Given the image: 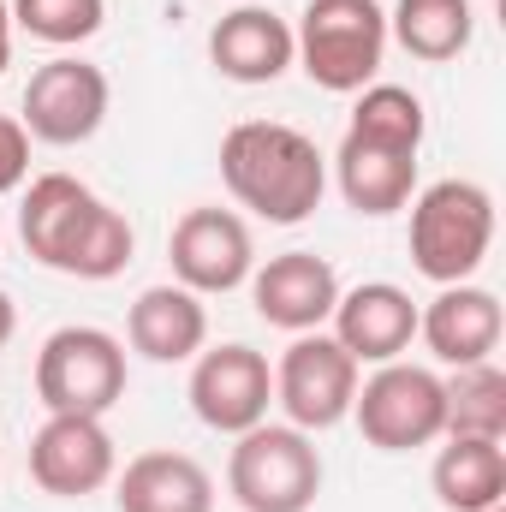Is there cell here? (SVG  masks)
I'll return each mask as SVG.
<instances>
[{
  "label": "cell",
  "instance_id": "cell-22",
  "mask_svg": "<svg viewBox=\"0 0 506 512\" xmlns=\"http://www.w3.org/2000/svg\"><path fill=\"white\" fill-rule=\"evenodd\" d=\"M447 435L506 441V376L495 358L471 364V370H453V382H447Z\"/></svg>",
  "mask_w": 506,
  "mask_h": 512
},
{
  "label": "cell",
  "instance_id": "cell-27",
  "mask_svg": "<svg viewBox=\"0 0 506 512\" xmlns=\"http://www.w3.org/2000/svg\"><path fill=\"white\" fill-rule=\"evenodd\" d=\"M495 512H501V507H495Z\"/></svg>",
  "mask_w": 506,
  "mask_h": 512
},
{
  "label": "cell",
  "instance_id": "cell-21",
  "mask_svg": "<svg viewBox=\"0 0 506 512\" xmlns=\"http://www.w3.org/2000/svg\"><path fill=\"white\" fill-rule=\"evenodd\" d=\"M387 36H393L411 60L447 66V60H459V54L471 48L477 12H471V0H393Z\"/></svg>",
  "mask_w": 506,
  "mask_h": 512
},
{
  "label": "cell",
  "instance_id": "cell-3",
  "mask_svg": "<svg viewBox=\"0 0 506 512\" xmlns=\"http://www.w3.org/2000/svg\"><path fill=\"white\" fill-rule=\"evenodd\" d=\"M221 179L239 209H251L268 227H298L322 209L328 191V155L316 137L280 120H239L221 137Z\"/></svg>",
  "mask_w": 506,
  "mask_h": 512
},
{
  "label": "cell",
  "instance_id": "cell-1",
  "mask_svg": "<svg viewBox=\"0 0 506 512\" xmlns=\"http://www.w3.org/2000/svg\"><path fill=\"white\" fill-rule=\"evenodd\" d=\"M423 102L405 84H364L346 137L334 149V185L358 215H399L417 197V155H423Z\"/></svg>",
  "mask_w": 506,
  "mask_h": 512
},
{
  "label": "cell",
  "instance_id": "cell-8",
  "mask_svg": "<svg viewBox=\"0 0 506 512\" xmlns=\"http://www.w3.org/2000/svg\"><path fill=\"white\" fill-rule=\"evenodd\" d=\"M352 417L376 453H411L447 435V382L423 364H376L370 382H358Z\"/></svg>",
  "mask_w": 506,
  "mask_h": 512
},
{
  "label": "cell",
  "instance_id": "cell-11",
  "mask_svg": "<svg viewBox=\"0 0 506 512\" xmlns=\"http://www.w3.org/2000/svg\"><path fill=\"white\" fill-rule=\"evenodd\" d=\"M191 411L203 429L215 435H245L256 423H268V405H274V370L268 358L245 346V340H227V346H209L191 358Z\"/></svg>",
  "mask_w": 506,
  "mask_h": 512
},
{
  "label": "cell",
  "instance_id": "cell-23",
  "mask_svg": "<svg viewBox=\"0 0 506 512\" xmlns=\"http://www.w3.org/2000/svg\"><path fill=\"white\" fill-rule=\"evenodd\" d=\"M6 6H12V30L48 48H78L108 18V0H6Z\"/></svg>",
  "mask_w": 506,
  "mask_h": 512
},
{
  "label": "cell",
  "instance_id": "cell-4",
  "mask_svg": "<svg viewBox=\"0 0 506 512\" xmlns=\"http://www.w3.org/2000/svg\"><path fill=\"white\" fill-rule=\"evenodd\" d=\"M411 268L435 286L471 280L495 245V197L477 179H435L411 197Z\"/></svg>",
  "mask_w": 506,
  "mask_h": 512
},
{
  "label": "cell",
  "instance_id": "cell-9",
  "mask_svg": "<svg viewBox=\"0 0 506 512\" xmlns=\"http://www.w3.org/2000/svg\"><path fill=\"white\" fill-rule=\"evenodd\" d=\"M364 364L334 340V334H292V346L280 352L274 364V405L286 411L292 429L304 435H322L334 423L352 417V399H358V376Z\"/></svg>",
  "mask_w": 506,
  "mask_h": 512
},
{
  "label": "cell",
  "instance_id": "cell-5",
  "mask_svg": "<svg viewBox=\"0 0 506 512\" xmlns=\"http://www.w3.org/2000/svg\"><path fill=\"white\" fill-rule=\"evenodd\" d=\"M387 54V12L376 0H310L292 30V66L328 96H358L376 84Z\"/></svg>",
  "mask_w": 506,
  "mask_h": 512
},
{
  "label": "cell",
  "instance_id": "cell-6",
  "mask_svg": "<svg viewBox=\"0 0 506 512\" xmlns=\"http://www.w3.org/2000/svg\"><path fill=\"white\" fill-rule=\"evenodd\" d=\"M227 495L239 512H310L322 495V453L292 423H256L233 435Z\"/></svg>",
  "mask_w": 506,
  "mask_h": 512
},
{
  "label": "cell",
  "instance_id": "cell-19",
  "mask_svg": "<svg viewBox=\"0 0 506 512\" xmlns=\"http://www.w3.org/2000/svg\"><path fill=\"white\" fill-rule=\"evenodd\" d=\"M126 340H131V352H143L149 364H185V358H197L203 340H209V310H203V298L185 292L179 280L149 286V292H137V304H131Z\"/></svg>",
  "mask_w": 506,
  "mask_h": 512
},
{
  "label": "cell",
  "instance_id": "cell-15",
  "mask_svg": "<svg viewBox=\"0 0 506 512\" xmlns=\"http://www.w3.org/2000/svg\"><path fill=\"white\" fill-rule=\"evenodd\" d=\"M417 334L423 346L447 364V370H471V364H489L501 352V334H506V316H501V298L489 286H441L423 310H417Z\"/></svg>",
  "mask_w": 506,
  "mask_h": 512
},
{
  "label": "cell",
  "instance_id": "cell-10",
  "mask_svg": "<svg viewBox=\"0 0 506 512\" xmlns=\"http://www.w3.org/2000/svg\"><path fill=\"white\" fill-rule=\"evenodd\" d=\"M108 102H114L108 72H102V66H90V60H78V54H60V60H48V66H36V72H30L18 126L30 131L36 143L72 149V143H90V137L102 131Z\"/></svg>",
  "mask_w": 506,
  "mask_h": 512
},
{
  "label": "cell",
  "instance_id": "cell-2",
  "mask_svg": "<svg viewBox=\"0 0 506 512\" xmlns=\"http://www.w3.org/2000/svg\"><path fill=\"white\" fill-rule=\"evenodd\" d=\"M18 239L42 268L72 274V280H114V274H126L131 251H137L131 221L72 173L30 179V191L18 203Z\"/></svg>",
  "mask_w": 506,
  "mask_h": 512
},
{
  "label": "cell",
  "instance_id": "cell-12",
  "mask_svg": "<svg viewBox=\"0 0 506 512\" xmlns=\"http://www.w3.org/2000/svg\"><path fill=\"white\" fill-rule=\"evenodd\" d=\"M167 262H173V280L197 298H215V292H239L256 268V245L245 215L233 209H185L173 221V239H167Z\"/></svg>",
  "mask_w": 506,
  "mask_h": 512
},
{
  "label": "cell",
  "instance_id": "cell-7",
  "mask_svg": "<svg viewBox=\"0 0 506 512\" xmlns=\"http://www.w3.org/2000/svg\"><path fill=\"white\" fill-rule=\"evenodd\" d=\"M36 399L48 417H108L126 399V346L108 328H54L36 352Z\"/></svg>",
  "mask_w": 506,
  "mask_h": 512
},
{
  "label": "cell",
  "instance_id": "cell-13",
  "mask_svg": "<svg viewBox=\"0 0 506 512\" xmlns=\"http://www.w3.org/2000/svg\"><path fill=\"white\" fill-rule=\"evenodd\" d=\"M114 471H120V453L102 417H48L30 435V483L54 501H84L108 489Z\"/></svg>",
  "mask_w": 506,
  "mask_h": 512
},
{
  "label": "cell",
  "instance_id": "cell-25",
  "mask_svg": "<svg viewBox=\"0 0 506 512\" xmlns=\"http://www.w3.org/2000/svg\"><path fill=\"white\" fill-rule=\"evenodd\" d=\"M12 66V6L0 0V72Z\"/></svg>",
  "mask_w": 506,
  "mask_h": 512
},
{
  "label": "cell",
  "instance_id": "cell-18",
  "mask_svg": "<svg viewBox=\"0 0 506 512\" xmlns=\"http://www.w3.org/2000/svg\"><path fill=\"white\" fill-rule=\"evenodd\" d=\"M114 501L120 512H215V477L173 447H149L114 471Z\"/></svg>",
  "mask_w": 506,
  "mask_h": 512
},
{
  "label": "cell",
  "instance_id": "cell-17",
  "mask_svg": "<svg viewBox=\"0 0 506 512\" xmlns=\"http://www.w3.org/2000/svg\"><path fill=\"white\" fill-rule=\"evenodd\" d=\"M209 60L233 84H274L292 66V24L256 0H239L215 30H209Z\"/></svg>",
  "mask_w": 506,
  "mask_h": 512
},
{
  "label": "cell",
  "instance_id": "cell-26",
  "mask_svg": "<svg viewBox=\"0 0 506 512\" xmlns=\"http://www.w3.org/2000/svg\"><path fill=\"white\" fill-rule=\"evenodd\" d=\"M12 328H18V310H12V298L0 292V352H6V340H12Z\"/></svg>",
  "mask_w": 506,
  "mask_h": 512
},
{
  "label": "cell",
  "instance_id": "cell-20",
  "mask_svg": "<svg viewBox=\"0 0 506 512\" xmlns=\"http://www.w3.org/2000/svg\"><path fill=\"white\" fill-rule=\"evenodd\" d=\"M429 483L447 512H495L506 501V447L477 435H447V447L429 465Z\"/></svg>",
  "mask_w": 506,
  "mask_h": 512
},
{
  "label": "cell",
  "instance_id": "cell-24",
  "mask_svg": "<svg viewBox=\"0 0 506 512\" xmlns=\"http://www.w3.org/2000/svg\"><path fill=\"white\" fill-rule=\"evenodd\" d=\"M24 179H30V131L12 114H0V197L18 191Z\"/></svg>",
  "mask_w": 506,
  "mask_h": 512
},
{
  "label": "cell",
  "instance_id": "cell-14",
  "mask_svg": "<svg viewBox=\"0 0 506 512\" xmlns=\"http://www.w3.org/2000/svg\"><path fill=\"white\" fill-rule=\"evenodd\" d=\"M245 286H251L256 316L268 328H280V334H316L334 316V304H340V274H334L328 256L316 251L268 256L262 268H251Z\"/></svg>",
  "mask_w": 506,
  "mask_h": 512
},
{
  "label": "cell",
  "instance_id": "cell-16",
  "mask_svg": "<svg viewBox=\"0 0 506 512\" xmlns=\"http://www.w3.org/2000/svg\"><path fill=\"white\" fill-rule=\"evenodd\" d=\"M328 322H334V340L358 364H393L417 340V304L393 280H364V286L340 292V304H334Z\"/></svg>",
  "mask_w": 506,
  "mask_h": 512
}]
</instances>
